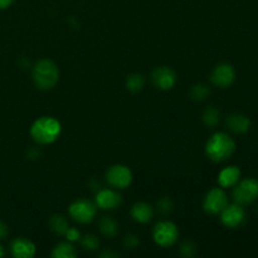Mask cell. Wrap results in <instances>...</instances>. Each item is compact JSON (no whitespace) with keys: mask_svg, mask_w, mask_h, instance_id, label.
<instances>
[{"mask_svg":"<svg viewBox=\"0 0 258 258\" xmlns=\"http://www.w3.org/2000/svg\"><path fill=\"white\" fill-rule=\"evenodd\" d=\"M101 257H117L118 253H115V252H111V251H105L102 253H100Z\"/></svg>","mask_w":258,"mask_h":258,"instance_id":"obj_30","label":"cell"},{"mask_svg":"<svg viewBox=\"0 0 258 258\" xmlns=\"http://www.w3.org/2000/svg\"><path fill=\"white\" fill-rule=\"evenodd\" d=\"M236 80V71L229 63H219L211 73V82L219 88H227Z\"/></svg>","mask_w":258,"mask_h":258,"instance_id":"obj_10","label":"cell"},{"mask_svg":"<svg viewBox=\"0 0 258 258\" xmlns=\"http://www.w3.org/2000/svg\"><path fill=\"white\" fill-rule=\"evenodd\" d=\"M144 85H145V77L140 73H133V75L127 76V78H126V87L134 93L143 90Z\"/></svg>","mask_w":258,"mask_h":258,"instance_id":"obj_20","label":"cell"},{"mask_svg":"<svg viewBox=\"0 0 258 258\" xmlns=\"http://www.w3.org/2000/svg\"><path fill=\"white\" fill-rule=\"evenodd\" d=\"M257 212H258V208H257Z\"/></svg>","mask_w":258,"mask_h":258,"instance_id":"obj_32","label":"cell"},{"mask_svg":"<svg viewBox=\"0 0 258 258\" xmlns=\"http://www.w3.org/2000/svg\"><path fill=\"white\" fill-rule=\"evenodd\" d=\"M139 244V238L134 234H127V236L123 238V246L127 249H134Z\"/></svg>","mask_w":258,"mask_h":258,"instance_id":"obj_26","label":"cell"},{"mask_svg":"<svg viewBox=\"0 0 258 258\" xmlns=\"http://www.w3.org/2000/svg\"><path fill=\"white\" fill-rule=\"evenodd\" d=\"M81 246H82L86 251L93 252L100 247V241H98L97 237L93 236V234H87V236H85L81 239Z\"/></svg>","mask_w":258,"mask_h":258,"instance_id":"obj_23","label":"cell"},{"mask_svg":"<svg viewBox=\"0 0 258 258\" xmlns=\"http://www.w3.org/2000/svg\"><path fill=\"white\" fill-rule=\"evenodd\" d=\"M52 257L54 258H75L76 251L75 247L70 242H60L53 248Z\"/></svg>","mask_w":258,"mask_h":258,"instance_id":"obj_19","label":"cell"},{"mask_svg":"<svg viewBox=\"0 0 258 258\" xmlns=\"http://www.w3.org/2000/svg\"><path fill=\"white\" fill-rule=\"evenodd\" d=\"M158 209L163 214L171 213L174 209V204H173V202H171V199L168 198V197H164V198H161L160 201L158 202Z\"/></svg>","mask_w":258,"mask_h":258,"instance_id":"obj_24","label":"cell"},{"mask_svg":"<svg viewBox=\"0 0 258 258\" xmlns=\"http://www.w3.org/2000/svg\"><path fill=\"white\" fill-rule=\"evenodd\" d=\"M10 253L15 258H32L35 254V244L30 239L18 237L10 243Z\"/></svg>","mask_w":258,"mask_h":258,"instance_id":"obj_13","label":"cell"},{"mask_svg":"<svg viewBox=\"0 0 258 258\" xmlns=\"http://www.w3.org/2000/svg\"><path fill=\"white\" fill-rule=\"evenodd\" d=\"M100 231L106 237H115L118 232V224L112 217H103L100 221Z\"/></svg>","mask_w":258,"mask_h":258,"instance_id":"obj_18","label":"cell"},{"mask_svg":"<svg viewBox=\"0 0 258 258\" xmlns=\"http://www.w3.org/2000/svg\"><path fill=\"white\" fill-rule=\"evenodd\" d=\"M180 254L184 257H193L197 252V246L191 241L184 242L180 246Z\"/></svg>","mask_w":258,"mask_h":258,"instance_id":"obj_25","label":"cell"},{"mask_svg":"<svg viewBox=\"0 0 258 258\" xmlns=\"http://www.w3.org/2000/svg\"><path fill=\"white\" fill-rule=\"evenodd\" d=\"M154 216V211L148 203H144V202H139L135 203L131 208V217L134 218V221L139 222V223L146 224L151 221Z\"/></svg>","mask_w":258,"mask_h":258,"instance_id":"obj_16","label":"cell"},{"mask_svg":"<svg viewBox=\"0 0 258 258\" xmlns=\"http://www.w3.org/2000/svg\"><path fill=\"white\" fill-rule=\"evenodd\" d=\"M153 237L155 243L159 246L170 247L178 241V227L170 221L158 222L153 229Z\"/></svg>","mask_w":258,"mask_h":258,"instance_id":"obj_5","label":"cell"},{"mask_svg":"<svg viewBox=\"0 0 258 258\" xmlns=\"http://www.w3.org/2000/svg\"><path fill=\"white\" fill-rule=\"evenodd\" d=\"M226 125L234 134H246L251 128V120L243 113H232L227 117Z\"/></svg>","mask_w":258,"mask_h":258,"instance_id":"obj_14","label":"cell"},{"mask_svg":"<svg viewBox=\"0 0 258 258\" xmlns=\"http://www.w3.org/2000/svg\"><path fill=\"white\" fill-rule=\"evenodd\" d=\"M8 233H9V229H8V226L4 223V222L0 221V241L7 238Z\"/></svg>","mask_w":258,"mask_h":258,"instance_id":"obj_28","label":"cell"},{"mask_svg":"<svg viewBox=\"0 0 258 258\" xmlns=\"http://www.w3.org/2000/svg\"><path fill=\"white\" fill-rule=\"evenodd\" d=\"M49 227L50 231L54 234H57V236H64L67 229L70 228V224H68L67 218L64 216H62V214H54V216L50 217Z\"/></svg>","mask_w":258,"mask_h":258,"instance_id":"obj_17","label":"cell"},{"mask_svg":"<svg viewBox=\"0 0 258 258\" xmlns=\"http://www.w3.org/2000/svg\"><path fill=\"white\" fill-rule=\"evenodd\" d=\"M96 206L101 209H112L118 208L122 204V197L120 193L111 189H102L96 194Z\"/></svg>","mask_w":258,"mask_h":258,"instance_id":"obj_12","label":"cell"},{"mask_svg":"<svg viewBox=\"0 0 258 258\" xmlns=\"http://www.w3.org/2000/svg\"><path fill=\"white\" fill-rule=\"evenodd\" d=\"M13 2H14V0H0V10L9 8L10 5L13 4Z\"/></svg>","mask_w":258,"mask_h":258,"instance_id":"obj_29","label":"cell"},{"mask_svg":"<svg viewBox=\"0 0 258 258\" xmlns=\"http://www.w3.org/2000/svg\"><path fill=\"white\" fill-rule=\"evenodd\" d=\"M64 237L67 238L68 242H76L81 238V233L77 228H68L67 232H66Z\"/></svg>","mask_w":258,"mask_h":258,"instance_id":"obj_27","label":"cell"},{"mask_svg":"<svg viewBox=\"0 0 258 258\" xmlns=\"http://www.w3.org/2000/svg\"><path fill=\"white\" fill-rule=\"evenodd\" d=\"M203 121L208 127L217 126L219 122V111L216 107H213V106L206 108V111L203 113Z\"/></svg>","mask_w":258,"mask_h":258,"instance_id":"obj_21","label":"cell"},{"mask_svg":"<svg viewBox=\"0 0 258 258\" xmlns=\"http://www.w3.org/2000/svg\"><path fill=\"white\" fill-rule=\"evenodd\" d=\"M211 95V90L207 85H203V83H199V85L193 86L190 91V96L193 100L196 101H203L206 100L208 96Z\"/></svg>","mask_w":258,"mask_h":258,"instance_id":"obj_22","label":"cell"},{"mask_svg":"<svg viewBox=\"0 0 258 258\" xmlns=\"http://www.w3.org/2000/svg\"><path fill=\"white\" fill-rule=\"evenodd\" d=\"M60 130L62 127H60L59 121L55 120L54 117L43 116L33 122L30 127V136L35 143L40 145H47L57 140L58 136L60 135Z\"/></svg>","mask_w":258,"mask_h":258,"instance_id":"obj_2","label":"cell"},{"mask_svg":"<svg viewBox=\"0 0 258 258\" xmlns=\"http://www.w3.org/2000/svg\"><path fill=\"white\" fill-rule=\"evenodd\" d=\"M221 221L228 228H239L246 222V212L243 206L239 204H227L226 208L221 212Z\"/></svg>","mask_w":258,"mask_h":258,"instance_id":"obj_9","label":"cell"},{"mask_svg":"<svg viewBox=\"0 0 258 258\" xmlns=\"http://www.w3.org/2000/svg\"><path fill=\"white\" fill-rule=\"evenodd\" d=\"M33 81L39 90L47 91L54 87L59 78V70L50 59H42L33 68Z\"/></svg>","mask_w":258,"mask_h":258,"instance_id":"obj_3","label":"cell"},{"mask_svg":"<svg viewBox=\"0 0 258 258\" xmlns=\"http://www.w3.org/2000/svg\"><path fill=\"white\" fill-rule=\"evenodd\" d=\"M234 203L239 206H249L258 198V180L254 178H247L238 181L233 189Z\"/></svg>","mask_w":258,"mask_h":258,"instance_id":"obj_4","label":"cell"},{"mask_svg":"<svg viewBox=\"0 0 258 258\" xmlns=\"http://www.w3.org/2000/svg\"><path fill=\"white\" fill-rule=\"evenodd\" d=\"M227 204H228V198L223 189L213 188L207 193L203 202V208L208 214L216 216L226 208Z\"/></svg>","mask_w":258,"mask_h":258,"instance_id":"obj_7","label":"cell"},{"mask_svg":"<svg viewBox=\"0 0 258 258\" xmlns=\"http://www.w3.org/2000/svg\"><path fill=\"white\" fill-rule=\"evenodd\" d=\"M5 254V252H4V248H3L2 246H0V258H2L3 256H4Z\"/></svg>","mask_w":258,"mask_h":258,"instance_id":"obj_31","label":"cell"},{"mask_svg":"<svg viewBox=\"0 0 258 258\" xmlns=\"http://www.w3.org/2000/svg\"><path fill=\"white\" fill-rule=\"evenodd\" d=\"M71 218L75 219L76 222L82 224L91 223L93 218L96 217V212H97V206L93 204L92 202L87 201V199H78V201L73 202L68 208Z\"/></svg>","mask_w":258,"mask_h":258,"instance_id":"obj_6","label":"cell"},{"mask_svg":"<svg viewBox=\"0 0 258 258\" xmlns=\"http://www.w3.org/2000/svg\"><path fill=\"white\" fill-rule=\"evenodd\" d=\"M241 178V170L238 166H227L219 173L218 183L222 188H229L236 185Z\"/></svg>","mask_w":258,"mask_h":258,"instance_id":"obj_15","label":"cell"},{"mask_svg":"<svg viewBox=\"0 0 258 258\" xmlns=\"http://www.w3.org/2000/svg\"><path fill=\"white\" fill-rule=\"evenodd\" d=\"M236 151V143L226 133H216L209 138L206 145V154L209 160L222 163L231 158Z\"/></svg>","mask_w":258,"mask_h":258,"instance_id":"obj_1","label":"cell"},{"mask_svg":"<svg viewBox=\"0 0 258 258\" xmlns=\"http://www.w3.org/2000/svg\"><path fill=\"white\" fill-rule=\"evenodd\" d=\"M106 179L108 184L116 189H125L133 181V173L130 169L125 165H113L106 173Z\"/></svg>","mask_w":258,"mask_h":258,"instance_id":"obj_8","label":"cell"},{"mask_svg":"<svg viewBox=\"0 0 258 258\" xmlns=\"http://www.w3.org/2000/svg\"><path fill=\"white\" fill-rule=\"evenodd\" d=\"M151 81H153L154 86L160 90L168 91L174 87L176 82V75L171 68L163 66V67L156 68L151 75Z\"/></svg>","mask_w":258,"mask_h":258,"instance_id":"obj_11","label":"cell"}]
</instances>
